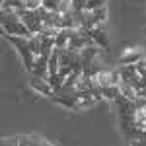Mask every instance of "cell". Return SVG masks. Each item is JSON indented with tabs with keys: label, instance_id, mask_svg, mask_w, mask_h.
I'll use <instances>...</instances> for the list:
<instances>
[{
	"label": "cell",
	"instance_id": "1",
	"mask_svg": "<svg viewBox=\"0 0 146 146\" xmlns=\"http://www.w3.org/2000/svg\"><path fill=\"white\" fill-rule=\"evenodd\" d=\"M2 35H16V37H33V33L27 29V25L22 22V18L16 14V10H2Z\"/></svg>",
	"mask_w": 146,
	"mask_h": 146
},
{
	"label": "cell",
	"instance_id": "2",
	"mask_svg": "<svg viewBox=\"0 0 146 146\" xmlns=\"http://www.w3.org/2000/svg\"><path fill=\"white\" fill-rule=\"evenodd\" d=\"M4 39L14 45V49L20 53L23 68L31 74L33 72V66H35V55L31 53V49H29V39L27 37H16V35H4Z\"/></svg>",
	"mask_w": 146,
	"mask_h": 146
},
{
	"label": "cell",
	"instance_id": "3",
	"mask_svg": "<svg viewBox=\"0 0 146 146\" xmlns=\"http://www.w3.org/2000/svg\"><path fill=\"white\" fill-rule=\"evenodd\" d=\"M117 70H119V74H121V82H123V84L133 86L136 92L140 90V82H142V78H140V74H138L136 64H121Z\"/></svg>",
	"mask_w": 146,
	"mask_h": 146
},
{
	"label": "cell",
	"instance_id": "4",
	"mask_svg": "<svg viewBox=\"0 0 146 146\" xmlns=\"http://www.w3.org/2000/svg\"><path fill=\"white\" fill-rule=\"evenodd\" d=\"M144 56H146V51L142 47H138V45L127 47L123 53L119 55V66H121V64H136V62L142 60Z\"/></svg>",
	"mask_w": 146,
	"mask_h": 146
},
{
	"label": "cell",
	"instance_id": "5",
	"mask_svg": "<svg viewBox=\"0 0 146 146\" xmlns=\"http://www.w3.org/2000/svg\"><path fill=\"white\" fill-rule=\"evenodd\" d=\"M88 35L92 37V41L96 43L98 47L101 49H109V35H107V27H105V23H100V25H96V27H92V29H86Z\"/></svg>",
	"mask_w": 146,
	"mask_h": 146
},
{
	"label": "cell",
	"instance_id": "6",
	"mask_svg": "<svg viewBox=\"0 0 146 146\" xmlns=\"http://www.w3.org/2000/svg\"><path fill=\"white\" fill-rule=\"evenodd\" d=\"M29 86L33 88L35 92H39L41 96H45V98H53L55 96V90H53V86L49 84V80L47 78H39V76H31L29 78Z\"/></svg>",
	"mask_w": 146,
	"mask_h": 146
},
{
	"label": "cell",
	"instance_id": "7",
	"mask_svg": "<svg viewBox=\"0 0 146 146\" xmlns=\"http://www.w3.org/2000/svg\"><path fill=\"white\" fill-rule=\"evenodd\" d=\"M53 101L56 103H60L62 107H68V109H72V111H78L80 109V101L76 96H70V94H62V92H56L55 96L51 98Z\"/></svg>",
	"mask_w": 146,
	"mask_h": 146
},
{
	"label": "cell",
	"instance_id": "8",
	"mask_svg": "<svg viewBox=\"0 0 146 146\" xmlns=\"http://www.w3.org/2000/svg\"><path fill=\"white\" fill-rule=\"evenodd\" d=\"M31 76L49 78V58H45V56H37V58H35V66H33Z\"/></svg>",
	"mask_w": 146,
	"mask_h": 146
},
{
	"label": "cell",
	"instance_id": "9",
	"mask_svg": "<svg viewBox=\"0 0 146 146\" xmlns=\"http://www.w3.org/2000/svg\"><path fill=\"white\" fill-rule=\"evenodd\" d=\"M70 33H72V29H66V27L64 29H58V33L55 35V47L56 49H66Z\"/></svg>",
	"mask_w": 146,
	"mask_h": 146
},
{
	"label": "cell",
	"instance_id": "10",
	"mask_svg": "<svg viewBox=\"0 0 146 146\" xmlns=\"http://www.w3.org/2000/svg\"><path fill=\"white\" fill-rule=\"evenodd\" d=\"M121 94V88L119 86H103L101 88V96L105 101H115V98Z\"/></svg>",
	"mask_w": 146,
	"mask_h": 146
},
{
	"label": "cell",
	"instance_id": "11",
	"mask_svg": "<svg viewBox=\"0 0 146 146\" xmlns=\"http://www.w3.org/2000/svg\"><path fill=\"white\" fill-rule=\"evenodd\" d=\"M29 49H31V53L35 55V58L41 55V35L37 33L33 37H29Z\"/></svg>",
	"mask_w": 146,
	"mask_h": 146
},
{
	"label": "cell",
	"instance_id": "12",
	"mask_svg": "<svg viewBox=\"0 0 146 146\" xmlns=\"http://www.w3.org/2000/svg\"><path fill=\"white\" fill-rule=\"evenodd\" d=\"M94 14V20L96 23H105L107 20V6H101V8H96V10H90Z\"/></svg>",
	"mask_w": 146,
	"mask_h": 146
},
{
	"label": "cell",
	"instance_id": "13",
	"mask_svg": "<svg viewBox=\"0 0 146 146\" xmlns=\"http://www.w3.org/2000/svg\"><path fill=\"white\" fill-rule=\"evenodd\" d=\"M27 140H29V146H55V144H51L47 138H43V136H39V135L27 136Z\"/></svg>",
	"mask_w": 146,
	"mask_h": 146
},
{
	"label": "cell",
	"instance_id": "14",
	"mask_svg": "<svg viewBox=\"0 0 146 146\" xmlns=\"http://www.w3.org/2000/svg\"><path fill=\"white\" fill-rule=\"evenodd\" d=\"M41 6H43V0H23L25 10H39Z\"/></svg>",
	"mask_w": 146,
	"mask_h": 146
},
{
	"label": "cell",
	"instance_id": "15",
	"mask_svg": "<svg viewBox=\"0 0 146 146\" xmlns=\"http://www.w3.org/2000/svg\"><path fill=\"white\" fill-rule=\"evenodd\" d=\"M43 8H47V10H51V12H58L60 0H43Z\"/></svg>",
	"mask_w": 146,
	"mask_h": 146
},
{
	"label": "cell",
	"instance_id": "16",
	"mask_svg": "<svg viewBox=\"0 0 146 146\" xmlns=\"http://www.w3.org/2000/svg\"><path fill=\"white\" fill-rule=\"evenodd\" d=\"M2 146H20V136H14V138H4Z\"/></svg>",
	"mask_w": 146,
	"mask_h": 146
},
{
	"label": "cell",
	"instance_id": "17",
	"mask_svg": "<svg viewBox=\"0 0 146 146\" xmlns=\"http://www.w3.org/2000/svg\"><path fill=\"white\" fill-rule=\"evenodd\" d=\"M129 146H146V140L144 138H133V140H129Z\"/></svg>",
	"mask_w": 146,
	"mask_h": 146
},
{
	"label": "cell",
	"instance_id": "18",
	"mask_svg": "<svg viewBox=\"0 0 146 146\" xmlns=\"http://www.w3.org/2000/svg\"><path fill=\"white\" fill-rule=\"evenodd\" d=\"M138 96H142V98H146V88H142V90H138Z\"/></svg>",
	"mask_w": 146,
	"mask_h": 146
}]
</instances>
